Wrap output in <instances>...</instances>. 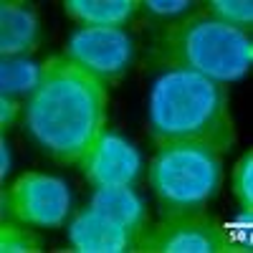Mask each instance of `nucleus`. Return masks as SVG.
<instances>
[{"instance_id":"obj_17","label":"nucleus","mask_w":253,"mask_h":253,"mask_svg":"<svg viewBox=\"0 0 253 253\" xmlns=\"http://www.w3.org/2000/svg\"><path fill=\"white\" fill-rule=\"evenodd\" d=\"M144 5L150 8L152 13H157V15H170V13L185 10L190 3H187V0H147Z\"/></svg>"},{"instance_id":"obj_8","label":"nucleus","mask_w":253,"mask_h":253,"mask_svg":"<svg viewBox=\"0 0 253 253\" xmlns=\"http://www.w3.org/2000/svg\"><path fill=\"white\" fill-rule=\"evenodd\" d=\"M81 170L96 187L129 185L139 172V155L122 137L101 132L89 152L81 157Z\"/></svg>"},{"instance_id":"obj_16","label":"nucleus","mask_w":253,"mask_h":253,"mask_svg":"<svg viewBox=\"0 0 253 253\" xmlns=\"http://www.w3.org/2000/svg\"><path fill=\"white\" fill-rule=\"evenodd\" d=\"M233 193L241 203V208L246 210V213H251L253 210V152L248 150L238 165H236V170H233Z\"/></svg>"},{"instance_id":"obj_19","label":"nucleus","mask_w":253,"mask_h":253,"mask_svg":"<svg viewBox=\"0 0 253 253\" xmlns=\"http://www.w3.org/2000/svg\"><path fill=\"white\" fill-rule=\"evenodd\" d=\"M8 147H5V139H3V144H0V165H3V167H0V177H3L5 180V172H8Z\"/></svg>"},{"instance_id":"obj_5","label":"nucleus","mask_w":253,"mask_h":253,"mask_svg":"<svg viewBox=\"0 0 253 253\" xmlns=\"http://www.w3.org/2000/svg\"><path fill=\"white\" fill-rule=\"evenodd\" d=\"M69 210L66 185L56 177L26 172L3 195V213L38 228H58Z\"/></svg>"},{"instance_id":"obj_9","label":"nucleus","mask_w":253,"mask_h":253,"mask_svg":"<svg viewBox=\"0 0 253 253\" xmlns=\"http://www.w3.org/2000/svg\"><path fill=\"white\" fill-rule=\"evenodd\" d=\"M69 238L81 253H122L132 246L129 230L96 210H86L74 220Z\"/></svg>"},{"instance_id":"obj_2","label":"nucleus","mask_w":253,"mask_h":253,"mask_svg":"<svg viewBox=\"0 0 253 253\" xmlns=\"http://www.w3.org/2000/svg\"><path fill=\"white\" fill-rule=\"evenodd\" d=\"M150 124L157 144L198 142L218 155L236 144L225 86L182 69L157 81L150 99Z\"/></svg>"},{"instance_id":"obj_12","label":"nucleus","mask_w":253,"mask_h":253,"mask_svg":"<svg viewBox=\"0 0 253 253\" xmlns=\"http://www.w3.org/2000/svg\"><path fill=\"white\" fill-rule=\"evenodd\" d=\"M137 8V0H66L63 3V10L71 18L94 23V28H114L117 23L132 18Z\"/></svg>"},{"instance_id":"obj_10","label":"nucleus","mask_w":253,"mask_h":253,"mask_svg":"<svg viewBox=\"0 0 253 253\" xmlns=\"http://www.w3.org/2000/svg\"><path fill=\"white\" fill-rule=\"evenodd\" d=\"M36 10L28 3H0V51L3 56L33 48L36 43Z\"/></svg>"},{"instance_id":"obj_3","label":"nucleus","mask_w":253,"mask_h":253,"mask_svg":"<svg viewBox=\"0 0 253 253\" xmlns=\"http://www.w3.org/2000/svg\"><path fill=\"white\" fill-rule=\"evenodd\" d=\"M155 51L160 61L218 84L241 79L253 63V41L248 31L220 23L205 13L165 28L157 36Z\"/></svg>"},{"instance_id":"obj_13","label":"nucleus","mask_w":253,"mask_h":253,"mask_svg":"<svg viewBox=\"0 0 253 253\" xmlns=\"http://www.w3.org/2000/svg\"><path fill=\"white\" fill-rule=\"evenodd\" d=\"M41 79V69L26 61H5L0 66V89L3 96L18 94V91H33Z\"/></svg>"},{"instance_id":"obj_6","label":"nucleus","mask_w":253,"mask_h":253,"mask_svg":"<svg viewBox=\"0 0 253 253\" xmlns=\"http://www.w3.org/2000/svg\"><path fill=\"white\" fill-rule=\"evenodd\" d=\"M137 251L144 253H225L228 241L215 218L205 213L162 218L139 238Z\"/></svg>"},{"instance_id":"obj_4","label":"nucleus","mask_w":253,"mask_h":253,"mask_svg":"<svg viewBox=\"0 0 253 253\" xmlns=\"http://www.w3.org/2000/svg\"><path fill=\"white\" fill-rule=\"evenodd\" d=\"M223 162L215 150L198 142H167L150 167V182L157 193L162 218L203 213L218 195Z\"/></svg>"},{"instance_id":"obj_14","label":"nucleus","mask_w":253,"mask_h":253,"mask_svg":"<svg viewBox=\"0 0 253 253\" xmlns=\"http://www.w3.org/2000/svg\"><path fill=\"white\" fill-rule=\"evenodd\" d=\"M205 15L246 31L253 23V3L251 0H213V3H208Z\"/></svg>"},{"instance_id":"obj_11","label":"nucleus","mask_w":253,"mask_h":253,"mask_svg":"<svg viewBox=\"0 0 253 253\" xmlns=\"http://www.w3.org/2000/svg\"><path fill=\"white\" fill-rule=\"evenodd\" d=\"M91 210L112 218L114 223L124 225L134 236L142 223V203L126 185H112V187H99L91 200Z\"/></svg>"},{"instance_id":"obj_18","label":"nucleus","mask_w":253,"mask_h":253,"mask_svg":"<svg viewBox=\"0 0 253 253\" xmlns=\"http://www.w3.org/2000/svg\"><path fill=\"white\" fill-rule=\"evenodd\" d=\"M18 114V104L8 101L5 96L0 99V124H3V129H8V126H13V119Z\"/></svg>"},{"instance_id":"obj_15","label":"nucleus","mask_w":253,"mask_h":253,"mask_svg":"<svg viewBox=\"0 0 253 253\" xmlns=\"http://www.w3.org/2000/svg\"><path fill=\"white\" fill-rule=\"evenodd\" d=\"M0 251L3 253H36L41 251V238L28 228H15L3 223L0 228Z\"/></svg>"},{"instance_id":"obj_7","label":"nucleus","mask_w":253,"mask_h":253,"mask_svg":"<svg viewBox=\"0 0 253 253\" xmlns=\"http://www.w3.org/2000/svg\"><path fill=\"white\" fill-rule=\"evenodd\" d=\"M66 56L99 79L117 76L132 58V41L119 28H84L69 41Z\"/></svg>"},{"instance_id":"obj_1","label":"nucleus","mask_w":253,"mask_h":253,"mask_svg":"<svg viewBox=\"0 0 253 253\" xmlns=\"http://www.w3.org/2000/svg\"><path fill=\"white\" fill-rule=\"evenodd\" d=\"M104 79L69 56H51L28 99V129L58 162H81L104 126Z\"/></svg>"}]
</instances>
